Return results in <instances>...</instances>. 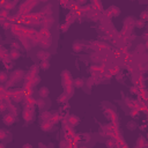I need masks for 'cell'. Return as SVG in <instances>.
<instances>
[{
    "label": "cell",
    "mask_w": 148,
    "mask_h": 148,
    "mask_svg": "<svg viewBox=\"0 0 148 148\" xmlns=\"http://www.w3.org/2000/svg\"><path fill=\"white\" fill-rule=\"evenodd\" d=\"M22 76H23V71L21 70H15L13 73H12V80L15 82V81H19L20 79H22Z\"/></svg>",
    "instance_id": "cell-1"
},
{
    "label": "cell",
    "mask_w": 148,
    "mask_h": 148,
    "mask_svg": "<svg viewBox=\"0 0 148 148\" xmlns=\"http://www.w3.org/2000/svg\"><path fill=\"white\" fill-rule=\"evenodd\" d=\"M37 58L38 59H41V60H48L49 58H50V53L46 52V51H38L37 52Z\"/></svg>",
    "instance_id": "cell-2"
},
{
    "label": "cell",
    "mask_w": 148,
    "mask_h": 148,
    "mask_svg": "<svg viewBox=\"0 0 148 148\" xmlns=\"http://www.w3.org/2000/svg\"><path fill=\"white\" fill-rule=\"evenodd\" d=\"M14 116L12 115V113H9V115H6L5 117H4V123L6 124V125H13L14 124Z\"/></svg>",
    "instance_id": "cell-3"
},
{
    "label": "cell",
    "mask_w": 148,
    "mask_h": 148,
    "mask_svg": "<svg viewBox=\"0 0 148 148\" xmlns=\"http://www.w3.org/2000/svg\"><path fill=\"white\" fill-rule=\"evenodd\" d=\"M79 122H80V119H79V117H76V116H70L68 117V123L71 124V126H75V125H78Z\"/></svg>",
    "instance_id": "cell-4"
},
{
    "label": "cell",
    "mask_w": 148,
    "mask_h": 148,
    "mask_svg": "<svg viewBox=\"0 0 148 148\" xmlns=\"http://www.w3.org/2000/svg\"><path fill=\"white\" fill-rule=\"evenodd\" d=\"M8 57L10 59H13V60H16V59H19V57H20V52H19L16 49H13V50L10 51Z\"/></svg>",
    "instance_id": "cell-5"
},
{
    "label": "cell",
    "mask_w": 148,
    "mask_h": 148,
    "mask_svg": "<svg viewBox=\"0 0 148 148\" xmlns=\"http://www.w3.org/2000/svg\"><path fill=\"white\" fill-rule=\"evenodd\" d=\"M53 123L50 122V120H44L43 125H42V129H43L44 131H50V129L52 127Z\"/></svg>",
    "instance_id": "cell-6"
},
{
    "label": "cell",
    "mask_w": 148,
    "mask_h": 148,
    "mask_svg": "<svg viewBox=\"0 0 148 148\" xmlns=\"http://www.w3.org/2000/svg\"><path fill=\"white\" fill-rule=\"evenodd\" d=\"M48 95H49V89L46 87H42L39 89V96L41 97H46Z\"/></svg>",
    "instance_id": "cell-7"
},
{
    "label": "cell",
    "mask_w": 148,
    "mask_h": 148,
    "mask_svg": "<svg viewBox=\"0 0 148 148\" xmlns=\"http://www.w3.org/2000/svg\"><path fill=\"white\" fill-rule=\"evenodd\" d=\"M83 86V80L82 79H75L74 80V87L76 88H80Z\"/></svg>",
    "instance_id": "cell-8"
},
{
    "label": "cell",
    "mask_w": 148,
    "mask_h": 148,
    "mask_svg": "<svg viewBox=\"0 0 148 148\" xmlns=\"http://www.w3.org/2000/svg\"><path fill=\"white\" fill-rule=\"evenodd\" d=\"M49 67H50V62L48 60H42V62H41V68L45 71V70H48Z\"/></svg>",
    "instance_id": "cell-9"
},
{
    "label": "cell",
    "mask_w": 148,
    "mask_h": 148,
    "mask_svg": "<svg viewBox=\"0 0 148 148\" xmlns=\"http://www.w3.org/2000/svg\"><path fill=\"white\" fill-rule=\"evenodd\" d=\"M59 119H60V117H59V115L58 113H56V115H51V118H50V120L54 124V123H58L59 122Z\"/></svg>",
    "instance_id": "cell-10"
},
{
    "label": "cell",
    "mask_w": 148,
    "mask_h": 148,
    "mask_svg": "<svg viewBox=\"0 0 148 148\" xmlns=\"http://www.w3.org/2000/svg\"><path fill=\"white\" fill-rule=\"evenodd\" d=\"M50 118H51V113L50 112L45 111V112L42 113V119L43 120H50Z\"/></svg>",
    "instance_id": "cell-11"
},
{
    "label": "cell",
    "mask_w": 148,
    "mask_h": 148,
    "mask_svg": "<svg viewBox=\"0 0 148 148\" xmlns=\"http://www.w3.org/2000/svg\"><path fill=\"white\" fill-rule=\"evenodd\" d=\"M31 115H33V113H31V111H28V110H26V111H24V113H23V117H24V119H26L27 122L31 119Z\"/></svg>",
    "instance_id": "cell-12"
},
{
    "label": "cell",
    "mask_w": 148,
    "mask_h": 148,
    "mask_svg": "<svg viewBox=\"0 0 148 148\" xmlns=\"http://www.w3.org/2000/svg\"><path fill=\"white\" fill-rule=\"evenodd\" d=\"M73 50H74L75 52H79V51H81V50H82V45H81V44H79V43L73 44Z\"/></svg>",
    "instance_id": "cell-13"
},
{
    "label": "cell",
    "mask_w": 148,
    "mask_h": 148,
    "mask_svg": "<svg viewBox=\"0 0 148 148\" xmlns=\"http://www.w3.org/2000/svg\"><path fill=\"white\" fill-rule=\"evenodd\" d=\"M134 24L137 27H139V28H142V27L145 26V21L143 20H141V19H139V21H135L134 22Z\"/></svg>",
    "instance_id": "cell-14"
},
{
    "label": "cell",
    "mask_w": 148,
    "mask_h": 148,
    "mask_svg": "<svg viewBox=\"0 0 148 148\" xmlns=\"http://www.w3.org/2000/svg\"><path fill=\"white\" fill-rule=\"evenodd\" d=\"M35 103L37 104V106H38V108H41V109L44 108V105H45V102H44L43 100H37V101H35Z\"/></svg>",
    "instance_id": "cell-15"
},
{
    "label": "cell",
    "mask_w": 148,
    "mask_h": 148,
    "mask_svg": "<svg viewBox=\"0 0 148 148\" xmlns=\"http://www.w3.org/2000/svg\"><path fill=\"white\" fill-rule=\"evenodd\" d=\"M7 80V74L4 72H0V82H5Z\"/></svg>",
    "instance_id": "cell-16"
},
{
    "label": "cell",
    "mask_w": 148,
    "mask_h": 148,
    "mask_svg": "<svg viewBox=\"0 0 148 148\" xmlns=\"http://www.w3.org/2000/svg\"><path fill=\"white\" fill-rule=\"evenodd\" d=\"M74 20H75V16H74V15L71 13V14H68V15H67V20H66V22H67V23H71V22H73Z\"/></svg>",
    "instance_id": "cell-17"
},
{
    "label": "cell",
    "mask_w": 148,
    "mask_h": 148,
    "mask_svg": "<svg viewBox=\"0 0 148 148\" xmlns=\"http://www.w3.org/2000/svg\"><path fill=\"white\" fill-rule=\"evenodd\" d=\"M68 26H70V23H67V22H66V23H64V24H61V30H62V31H67V30H68Z\"/></svg>",
    "instance_id": "cell-18"
},
{
    "label": "cell",
    "mask_w": 148,
    "mask_h": 148,
    "mask_svg": "<svg viewBox=\"0 0 148 148\" xmlns=\"http://www.w3.org/2000/svg\"><path fill=\"white\" fill-rule=\"evenodd\" d=\"M23 44H24V48H26L27 50H30V44H29V42H27V39H23Z\"/></svg>",
    "instance_id": "cell-19"
},
{
    "label": "cell",
    "mask_w": 148,
    "mask_h": 148,
    "mask_svg": "<svg viewBox=\"0 0 148 148\" xmlns=\"http://www.w3.org/2000/svg\"><path fill=\"white\" fill-rule=\"evenodd\" d=\"M5 109H6V104H5V102H0V112H2Z\"/></svg>",
    "instance_id": "cell-20"
},
{
    "label": "cell",
    "mask_w": 148,
    "mask_h": 148,
    "mask_svg": "<svg viewBox=\"0 0 148 148\" xmlns=\"http://www.w3.org/2000/svg\"><path fill=\"white\" fill-rule=\"evenodd\" d=\"M2 27H4L5 29H8L9 27H10V23H9V21H8V22H4V23H2Z\"/></svg>",
    "instance_id": "cell-21"
},
{
    "label": "cell",
    "mask_w": 148,
    "mask_h": 148,
    "mask_svg": "<svg viewBox=\"0 0 148 148\" xmlns=\"http://www.w3.org/2000/svg\"><path fill=\"white\" fill-rule=\"evenodd\" d=\"M76 4L78 5H85V4H87V0H76Z\"/></svg>",
    "instance_id": "cell-22"
},
{
    "label": "cell",
    "mask_w": 148,
    "mask_h": 148,
    "mask_svg": "<svg viewBox=\"0 0 148 148\" xmlns=\"http://www.w3.org/2000/svg\"><path fill=\"white\" fill-rule=\"evenodd\" d=\"M147 12H143V13H142V14H141V20H143V21H145V20H147Z\"/></svg>",
    "instance_id": "cell-23"
},
{
    "label": "cell",
    "mask_w": 148,
    "mask_h": 148,
    "mask_svg": "<svg viewBox=\"0 0 148 148\" xmlns=\"http://www.w3.org/2000/svg\"><path fill=\"white\" fill-rule=\"evenodd\" d=\"M138 113H139V111H137V110H132V112H131V116L135 117V116H138Z\"/></svg>",
    "instance_id": "cell-24"
},
{
    "label": "cell",
    "mask_w": 148,
    "mask_h": 148,
    "mask_svg": "<svg viewBox=\"0 0 148 148\" xmlns=\"http://www.w3.org/2000/svg\"><path fill=\"white\" fill-rule=\"evenodd\" d=\"M109 10H110V12H112L113 9H111V8H110V9H109ZM118 13H119V10H115V13H113V15H118ZM111 14H112V13H111Z\"/></svg>",
    "instance_id": "cell-25"
},
{
    "label": "cell",
    "mask_w": 148,
    "mask_h": 148,
    "mask_svg": "<svg viewBox=\"0 0 148 148\" xmlns=\"http://www.w3.org/2000/svg\"><path fill=\"white\" fill-rule=\"evenodd\" d=\"M12 45H13V48H14V49H18L19 46H20V45H19L18 43H13V44H12Z\"/></svg>",
    "instance_id": "cell-26"
},
{
    "label": "cell",
    "mask_w": 148,
    "mask_h": 148,
    "mask_svg": "<svg viewBox=\"0 0 148 148\" xmlns=\"http://www.w3.org/2000/svg\"><path fill=\"white\" fill-rule=\"evenodd\" d=\"M106 145H108V146H113V142L111 141V140H109V141L106 142Z\"/></svg>",
    "instance_id": "cell-27"
},
{
    "label": "cell",
    "mask_w": 148,
    "mask_h": 148,
    "mask_svg": "<svg viewBox=\"0 0 148 148\" xmlns=\"http://www.w3.org/2000/svg\"><path fill=\"white\" fill-rule=\"evenodd\" d=\"M4 91H5V88H4V87H0V94H4Z\"/></svg>",
    "instance_id": "cell-28"
},
{
    "label": "cell",
    "mask_w": 148,
    "mask_h": 148,
    "mask_svg": "<svg viewBox=\"0 0 148 148\" xmlns=\"http://www.w3.org/2000/svg\"><path fill=\"white\" fill-rule=\"evenodd\" d=\"M41 1H48V0H41Z\"/></svg>",
    "instance_id": "cell-29"
}]
</instances>
